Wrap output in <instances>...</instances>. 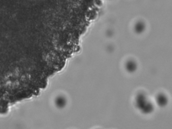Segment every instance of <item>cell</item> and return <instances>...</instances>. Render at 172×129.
Here are the masks:
<instances>
[{"label":"cell","instance_id":"cell-4","mask_svg":"<svg viewBox=\"0 0 172 129\" xmlns=\"http://www.w3.org/2000/svg\"><path fill=\"white\" fill-rule=\"evenodd\" d=\"M147 103V102L146 101L145 97L143 94H139V95L137 97V104L141 109H142V108L146 105Z\"/></svg>","mask_w":172,"mask_h":129},{"label":"cell","instance_id":"cell-2","mask_svg":"<svg viewBox=\"0 0 172 129\" xmlns=\"http://www.w3.org/2000/svg\"><path fill=\"white\" fill-rule=\"evenodd\" d=\"M167 99L164 94H159L156 98V101L159 106H165L167 104Z\"/></svg>","mask_w":172,"mask_h":129},{"label":"cell","instance_id":"cell-3","mask_svg":"<svg viewBox=\"0 0 172 129\" xmlns=\"http://www.w3.org/2000/svg\"><path fill=\"white\" fill-rule=\"evenodd\" d=\"M126 69L127 72L130 73L135 72L137 69L136 62L132 60L128 61L126 64Z\"/></svg>","mask_w":172,"mask_h":129},{"label":"cell","instance_id":"cell-1","mask_svg":"<svg viewBox=\"0 0 172 129\" xmlns=\"http://www.w3.org/2000/svg\"><path fill=\"white\" fill-rule=\"evenodd\" d=\"M134 29L136 34H142L145 29V23L142 21H138L135 24Z\"/></svg>","mask_w":172,"mask_h":129},{"label":"cell","instance_id":"cell-5","mask_svg":"<svg viewBox=\"0 0 172 129\" xmlns=\"http://www.w3.org/2000/svg\"><path fill=\"white\" fill-rule=\"evenodd\" d=\"M153 109V105H152L151 104L149 103H147L146 105L142 108L141 110L143 113H150Z\"/></svg>","mask_w":172,"mask_h":129},{"label":"cell","instance_id":"cell-6","mask_svg":"<svg viewBox=\"0 0 172 129\" xmlns=\"http://www.w3.org/2000/svg\"><path fill=\"white\" fill-rule=\"evenodd\" d=\"M66 103V102L65 99L63 97L59 98L57 101V105L61 108L65 106Z\"/></svg>","mask_w":172,"mask_h":129}]
</instances>
